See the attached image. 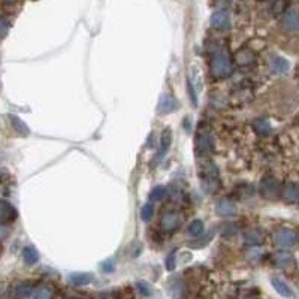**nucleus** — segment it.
I'll return each instance as SVG.
<instances>
[{
    "label": "nucleus",
    "mask_w": 299,
    "mask_h": 299,
    "mask_svg": "<svg viewBox=\"0 0 299 299\" xmlns=\"http://www.w3.org/2000/svg\"><path fill=\"white\" fill-rule=\"evenodd\" d=\"M200 183H202V189L212 195L218 190L220 187V174H218V169L215 166V163L212 162H203L202 168L199 171Z\"/></svg>",
    "instance_id": "nucleus-1"
},
{
    "label": "nucleus",
    "mask_w": 299,
    "mask_h": 299,
    "mask_svg": "<svg viewBox=\"0 0 299 299\" xmlns=\"http://www.w3.org/2000/svg\"><path fill=\"white\" fill-rule=\"evenodd\" d=\"M233 71V63L230 56L224 50H217L211 60V72L215 78H227Z\"/></svg>",
    "instance_id": "nucleus-2"
},
{
    "label": "nucleus",
    "mask_w": 299,
    "mask_h": 299,
    "mask_svg": "<svg viewBox=\"0 0 299 299\" xmlns=\"http://www.w3.org/2000/svg\"><path fill=\"white\" fill-rule=\"evenodd\" d=\"M195 151L196 156L203 159L209 157L214 151V138L211 133V129L205 124H200L196 133V141H195Z\"/></svg>",
    "instance_id": "nucleus-3"
},
{
    "label": "nucleus",
    "mask_w": 299,
    "mask_h": 299,
    "mask_svg": "<svg viewBox=\"0 0 299 299\" xmlns=\"http://www.w3.org/2000/svg\"><path fill=\"white\" fill-rule=\"evenodd\" d=\"M274 244L277 247H281V248H292L295 244H296V239H298V235L293 229L290 227H280L278 230H275L274 233Z\"/></svg>",
    "instance_id": "nucleus-4"
},
{
    "label": "nucleus",
    "mask_w": 299,
    "mask_h": 299,
    "mask_svg": "<svg viewBox=\"0 0 299 299\" xmlns=\"http://www.w3.org/2000/svg\"><path fill=\"white\" fill-rule=\"evenodd\" d=\"M260 195L268 200H275L281 195V186L277 178L265 177L260 183Z\"/></svg>",
    "instance_id": "nucleus-5"
},
{
    "label": "nucleus",
    "mask_w": 299,
    "mask_h": 299,
    "mask_svg": "<svg viewBox=\"0 0 299 299\" xmlns=\"http://www.w3.org/2000/svg\"><path fill=\"white\" fill-rule=\"evenodd\" d=\"M180 224H181V215L175 211H168L160 218V227L165 232H174L180 227Z\"/></svg>",
    "instance_id": "nucleus-6"
},
{
    "label": "nucleus",
    "mask_w": 299,
    "mask_h": 299,
    "mask_svg": "<svg viewBox=\"0 0 299 299\" xmlns=\"http://www.w3.org/2000/svg\"><path fill=\"white\" fill-rule=\"evenodd\" d=\"M229 24H230V17H229L227 11L218 9V11L212 12V15H211V26L214 29L224 30V29L229 27Z\"/></svg>",
    "instance_id": "nucleus-7"
},
{
    "label": "nucleus",
    "mask_w": 299,
    "mask_h": 299,
    "mask_svg": "<svg viewBox=\"0 0 299 299\" xmlns=\"http://www.w3.org/2000/svg\"><path fill=\"white\" fill-rule=\"evenodd\" d=\"M283 27L290 32V33H296L299 29V18L296 9H287L284 12V17H283V21H281Z\"/></svg>",
    "instance_id": "nucleus-8"
},
{
    "label": "nucleus",
    "mask_w": 299,
    "mask_h": 299,
    "mask_svg": "<svg viewBox=\"0 0 299 299\" xmlns=\"http://www.w3.org/2000/svg\"><path fill=\"white\" fill-rule=\"evenodd\" d=\"M235 62L239 68H251L254 65V53L248 48H242L235 54Z\"/></svg>",
    "instance_id": "nucleus-9"
},
{
    "label": "nucleus",
    "mask_w": 299,
    "mask_h": 299,
    "mask_svg": "<svg viewBox=\"0 0 299 299\" xmlns=\"http://www.w3.org/2000/svg\"><path fill=\"white\" fill-rule=\"evenodd\" d=\"M215 214L220 217H232L236 214V206L232 200L229 199H220L215 203Z\"/></svg>",
    "instance_id": "nucleus-10"
},
{
    "label": "nucleus",
    "mask_w": 299,
    "mask_h": 299,
    "mask_svg": "<svg viewBox=\"0 0 299 299\" xmlns=\"http://www.w3.org/2000/svg\"><path fill=\"white\" fill-rule=\"evenodd\" d=\"M289 68H290L289 62L280 56H275L269 60V72L274 75H283L289 71Z\"/></svg>",
    "instance_id": "nucleus-11"
},
{
    "label": "nucleus",
    "mask_w": 299,
    "mask_h": 299,
    "mask_svg": "<svg viewBox=\"0 0 299 299\" xmlns=\"http://www.w3.org/2000/svg\"><path fill=\"white\" fill-rule=\"evenodd\" d=\"M177 109H178V102L174 99L171 95H163L160 98L159 106H157L159 114H171V112H175Z\"/></svg>",
    "instance_id": "nucleus-12"
},
{
    "label": "nucleus",
    "mask_w": 299,
    "mask_h": 299,
    "mask_svg": "<svg viewBox=\"0 0 299 299\" xmlns=\"http://www.w3.org/2000/svg\"><path fill=\"white\" fill-rule=\"evenodd\" d=\"M272 262L278 268H289L292 263H295V257L290 251H277L272 256Z\"/></svg>",
    "instance_id": "nucleus-13"
},
{
    "label": "nucleus",
    "mask_w": 299,
    "mask_h": 299,
    "mask_svg": "<svg viewBox=\"0 0 299 299\" xmlns=\"http://www.w3.org/2000/svg\"><path fill=\"white\" fill-rule=\"evenodd\" d=\"M15 218H17V209L8 200H0V223H8Z\"/></svg>",
    "instance_id": "nucleus-14"
},
{
    "label": "nucleus",
    "mask_w": 299,
    "mask_h": 299,
    "mask_svg": "<svg viewBox=\"0 0 299 299\" xmlns=\"http://www.w3.org/2000/svg\"><path fill=\"white\" fill-rule=\"evenodd\" d=\"M271 284L275 289V292H278L283 298H295V293L292 292V289L289 287V284L284 280H281L278 277H272Z\"/></svg>",
    "instance_id": "nucleus-15"
},
{
    "label": "nucleus",
    "mask_w": 299,
    "mask_h": 299,
    "mask_svg": "<svg viewBox=\"0 0 299 299\" xmlns=\"http://www.w3.org/2000/svg\"><path fill=\"white\" fill-rule=\"evenodd\" d=\"M263 238H265V233L257 227H251L244 232V239L250 245H257V244L263 242Z\"/></svg>",
    "instance_id": "nucleus-16"
},
{
    "label": "nucleus",
    "mask_w": 299,
    "mask_h": 299,
    "mask_svg": "<svg viewBox=\"0 0 299 299\" xmlns=\"http://www.w3.org/2000/svg\"><path fill=\"white\" fill-rule=\"evenodd\" d=\"M172 142V130L171 129H165L160 138V148H159V154H157V160L163 159V156L168 153L169 147Z\"/></svg>",
    "instance_id": "nucleus-17"
},
{
    "label": "nucleus",
    "mask_w": 299,
    "mask_h": 299,
    "mask_svg": "<svg viewBox=\"0 0 299 299\" xmlns=\"http://www.w3.org/2000/svg\"><path fill=\"white\" fill-rule=\"evenodd\" d=\"M281 196L287 203H296L298 202V186L295 183H287L284 189H281Z\"/></svg>",
    "instance_id": "nucleus-18"
},
{
    "label": "nucleus",
    "mask_w": 299,
    "mask_h": 299,
    "mask_svg": "<svg viewBox=\"0 0 299 299\" xmlns=\"http://www.w3.org/2000/svg\"><path fill=\"white\" fill-rule=\"evenodd\" d=\"M253 129L259 136H268L271 133V124L266 118H256L253 121Z\"/></svg>",
    "instance_id": "nucleus-19"
},
{
    "label": "nucleus",
    "mask_w": 299,
    "mask_h": 299,
    "mask_svg": "<svg viewBox=\"0 0 299 299\" xmlns=\"http://www.w3.org/2000/svg\"><path fill=\"white\" fill-rule=\"evenodd\" d=\"M23 260L26 265L32 266V265H36L38 260H39V253L36 251V248L33 247H24L23 248Z\"/></svg>",
    "instance_id": "nucleus-20"
},
{
    "label": "nucleus",
    "mask_w": 299,
    "mask_h": 299,
    "mask_svg": "<svg viewBox=\"0 0 299 299\" xmlns=\"http://www.w3.org/2000/svg\"><path fill=\"white\" fill-rule=\"evenodd\" d=\"M11 124L14 127V130L21 135V136H29L30 135V129L26 126V123L23 120H20L17 115H11Z\"/></svg>",
    "instance_id": "nucleus-21"
},
{
    "label": "nucleus",
    "mask_w": 299,
    "mask_h": 299,
    "mask_svg": "<svg viewBox=\"0 0 299 299\" xmlns=\"http://www.w3.org/2000/svg\"><path fill=\"white\" fill-rule=\"evenodd\" d=\"M69 281L75 286H87L89 283H92V275L86 272H74L71 274Z\"/></svg>",
    "instance_id": "nucleus-22"
},
{
    "label": "nucleus",
    "mask_w": 299,
    "mask_h": 299,
    "mask_svg": "<svg viewBox=\"0 0 299 299\" xmlns=\"http://www.w3.org/2000/svg\"><path fill=\"white\" fill-rule=\"evenodd\" d=\"M33 289H35V287H33V284H32L30 281L20 283V284L15 287V296H17V298H30Z\"/></svg>",
    "instance_id": "nucleus-23"
},
{
    "label": "nucleus",
    "mask_w": 299,
    "mask_h": 299,
    "mask_svg": "<svg viewBox=\"0 0 299 299\" xmlns=\"http://www.w3.org/2000/svg\"><path fill=\"white\" fill-rule=\"evenodd\" d=\"M289 9V0H274L271 5V14L274 17H278L284 14Z\"/></svg>",
    "instance_id": "nucleus-24"
},
{
    "label": "nucleus",
    "mask_w": 299,
    "mask_h": 299,
    "mask_svg": "<svg viewBox=\"0 0 299 299\" xmlns=\"http://www.w3.org/2000/svg\"><path fill=\"white\" fill-rule=\"evenodd\" d=\"M54 296V292L47 287V286H39V287H35L33 292H32V296L30 298H36V299H50Z\"/></svg>",
    "instance_id": "nucleus-25"
},
{
    "label": "nucleus",
    "mask_w": 299,
    "mask_h": 299,
    "mask_svg": "<svg viewBox=\"0 0 299 299\" xmlns=\"http://www.w3.org/2000/svg\"><path fill=\"white\" fill-rule=\"evenodd\" d=\"M203 230H205V224H203V221H202V220H193V221L189 224V227H187V233H189V236H193V238L199 236Z\"/></svg>",
    "instance_id": "nucleus-26"
},
{
    "label": "nucleus",
    "mask_w": 299,
    "mask_h": 299,
    "mask_svg": "<svg viewBox=\"0 0 299 299\" xmlns=\"http://www.w3.org/2000/svg\"><path fill=\"white\" fill-rule=\"evenodd\" d=\"M262 256H263V251L257 247H253L247 251V260L251 262V263H257L262 260Z\"/></svg>",
    "instance_id": "nucleus-27"
},
{
    "label": "nucleus",
    "mask_w": 299,
    "mask_h": 299,
    "mask_svg": "<svg viewBox=\"0 0 299 299\" xmlns=\"http://www.w3.org/2000/svg\"><path fill=\"white\" fill-rule=\"evenodd\" d=\"M165 196H166V189H165L163 186H157V187H154V189L151 190V193H150V200H151V202H160Z\"/></svg>",
    "instance_id": "nucleus-28"
},
{
    "label": "nucleus",
    "mask_w": 299,
    "mask_h": 299,
    "mask_svg": "<svg viewBox=\"0 0 299 299\" xmlns=\"http://www.w3.org/2000/svg\"><path fill=\"white\" fill-rule=\"evenodd\" d=\"M153 214H154L153 203H145V205L141 208V218H142L144 221H148V220H151Z\"/></svg>",
    "instance_id": "nucleus-29"
},
{
    "label": "nucleus",
    "mask_w": 299,
    "mask_h": 299,
    "mask_svg": "<svg viewBox=\"0 0 299 299\" xmlns=\"http://www.w3.org/2000/svg\"><path fill=\"white\" fill-rule=\"evenodd\" d=\"M175 257H177V253L172 251L168 257H166V269L168 271H174L175 269Z\"/></svg>",
    "instance_id": "nucleus-30"
},
{
    "label": "nucleus",
    "mask_w": 299,
    "mask_h": 299,
    "mask_svg": "<svg viewBox=\"0 0 299 299\" xmlns=\"http://www.w3.org/2000/svg\"><path fill=\"white\" fill-rule=\"evenodd\" d=\"M8 30H9V23H8L3 17H0V39H2L3 36H6Z\"/></svg>",
    "instance_id": "nucleus-31"
},
{
    "label": "nucleus",
    "mask_w": 299,
    "mask_h": 299,
    "mask_svg": "<svg viewBox=\"0 0 299 299\" xmlns=\"http://www.w3.org/2000/svg\"><path fill=\"white\" fill-rule=\"evenodd\" d=\"M136 286H138V290H139L142 295L148 296V295L151 293V289H150V286H148L147 283H142V281H141V283H138Z\"/></svg>",
    "instance_id": "nucleus-32"
},
{
    "label": "nucleus",
    "mask_w": 299,
    "mask_h": 299,
    "mask_svg": "<svg viewBox=\"0 0 299 299\" xmlns=\"http://www.w3.org/2000/svg\"><path fill=\"white\" fill-rule=\"evenodd\" d=\"M11 233V229L5 224V223H0V241L6 239Z\"/></svg>",
    "instance_id": "nucleus-33"
},
{
    "label": "nucleus",
    "mask_w": 299,
    "mask_h": 299,
    "mask_svg": "<svg viewBox=\"0 0 299 299\" xmlns=\"http://www.w3.org/2000/svg\"><path fill=\"white\" fill-rule=\"evenodd\" d=\"M102 271H103V272H112V271H114V262H112V260H106V262H103V265H102Z\"/></svg>",
    "instance_id": "nucleus-34"
},
{
    "label": "nucleus",
    "mask_w": 299,
    "mask_h": 299,
    "mask_svg": "<svg viewBox=\"0 0 299 299\" xmlns=\"http://www.w3.org/2000/svg\"><path fill=\"white\" fill-rule=\"evenodd\" d=\"M3 3H14V2H17V0H2Z\"/></svg>",
    "instance_id": "nucleus-35"
}]
</instances>
